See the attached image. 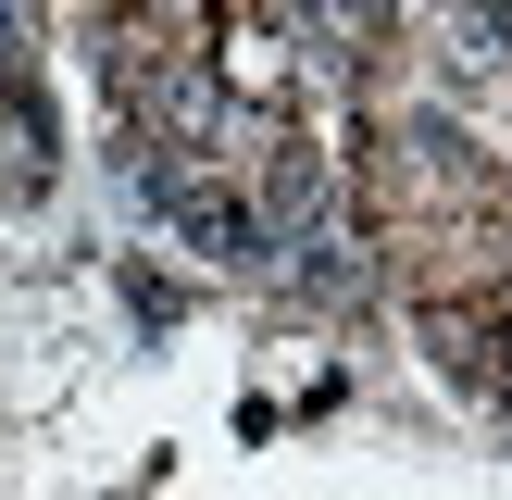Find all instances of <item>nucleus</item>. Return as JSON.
I'll use <instances>...</instances> for the list:
<instances>
[{
	"label": "nucleus",
	"mask_w": 512,
	"mask_h": 500,
	"mask_svg": "<svg viewBox=\"0 0 512 500\" xmlns=\"http://www.w3.org/2000/svg\"><path fill=\"white\" fill-rule=\"evenodd\" d=\"M38 188H50V113L25 63H0V200H38Z\"/></svg>",
	"instance_id": "nucleus-2"
},
{
	"label": "nucleus",
	"mask_w": 512,
	"mask_h": 500,
	"mask_svg": "<svg viewBox=\"0 0 512 500\" xmlns=\"http://www.w3.org/2000/svg\"><path fill=\"white\" fill-rule=\"evenodd\" d=\"M425 350H438L463 388H512V300H438V313H425Z\"/></svg>",
	"instance_id": "nucleus-1"
}]
</instances>
